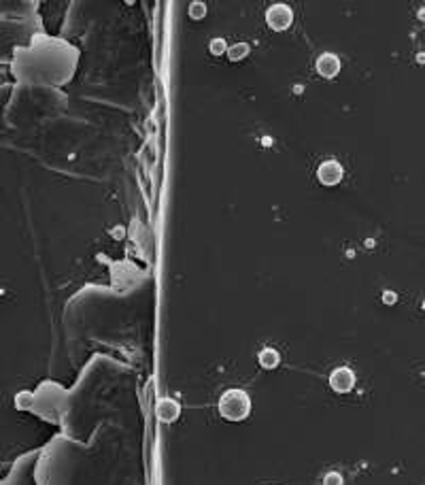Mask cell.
I'll use <instances>...</instances> for the list:
<instances>
[{
    "label": "cell",
    "instance_id": "52a82bcc",
    "mask_svg": "<svg viewBox=\"0 0 425 485\" xmlns=\"http://www.w3.org/2000/svg\"><path fill=\"white\" fill-rule=\"evenodd\" d=\"M257 360H260V366H264V368H268V371H272V368H277V366H279L281 356H279V351H274V349L268 347V349H262V351H260Z\"/></svg>",
    "mask_w": 425,
    "mask_h": 485
},
{
    "label": "cell",
    "instance_id": "8fae6325",
    "mask_svg": "<svg viewBox=\"0 0 425 485\" xmlns=\"http://www.w3.org/2000/svg\"><path fill=\"white\" fill-rule=\"evenodd\" d=\"M323 485H342V477L338 473H328L323 477Z\"/></svg>",
    "mask_w": 425,
    "mask_h": 485
},
{
    "label": "cell",
    "instance_id": "9c48e42d",
    "mask_svg": "<svg viewBox=\"0 0 425 485\" xmlns=\"http://www.w3.org/2000/svg\"><path fill=\"white\" fill-rule=\"evenodd\" d=\"M204 15H207V5H204V3H191V7H189V17H191V19H202Z\"/></svg>",
    "mask_w": 425,
    "mask_h": 485
},
{
    "label": "cell",
    "instance_id": "7a4b0ae2",
    "mask_svg": "<svg viewBox=\"0 0 425 485\" xmlns=\"http://www.w3.org/2000/svg\"><path fill=\"white\" fill-rule=\"evenodd\" d=\"M291 21H293V11L287 5H272L266 11V24L277 32L287 30Z\"/></svg>",
    "mask_w": 425,
    "mask_h": 485
},
{
    "label": "cell",
    "instance_id": "277c9868",
    "mask_svg": "<svg viewBox=\"0 0 425 485\" xmlns=\"http://www.w3.org/2000/svg\"><path fill=\"white\" fill-rule=\"evenodd\" d=\"M342 175H344V170H342V166L336 160L323 162L319 166V170H317V179L323 183V186H336V183H340Z\"/></svg>",
    "mask_w": 425,
    "mask_h": 485
},
{
    "label": "cell",
    "instance_id": "5b68a950",
    "mask_svg": "<svg viewBox=\"0 0 425 485\" xmlns=\"http://www.w3.org/2000/svg\"><path fill=\"white\" fill-rule=\"evenodd\" d=\"M317 71L321 77H326V79H332V77H336L340 73V60L334 56V54H323L319 56L317 60Z\"/></svg>",
    "mask_w": 425,
    "mask_h": 485
},
{
    "label": "cell",
    "instance_id": "8992f818",
    "mask_svg": "<svg viewBox=\"0 0 425 485\" xmlns=\"http://www.w3.org/2000/svg\"><path fill=\"white\" fill-rule=\"evenodd\" d=\"M156 413H158V417L162 419V422H174V419L179 417V413H181V406H179L177 400H160Z\"/></svg>",
    "mask_w": 425,
    "mask_h": 485
},
{
    "label": "cell",
    "instance_id": "3957f363",
    "mask_svg": "<svg viewBox=\"0 0 425 485\" xmlns=\"http://www.w3.org/2000/svg\"><path fill=\"white\" fill-rule=\"evenodd\" d=\"M330 385L334 391H340V394H344V391H351L353 385H355V375L351 368H346V366H340V368H336L332 375H330Z\"/></svg>",
    "mask_w": 425,
    "mask_h": 485
},
{
    "label": "cell",
    "instance_id": "7c38bea8",
    "mask_svg": "<svg viewBox=\"0 0 425 485\" xmlns=\"http://www.w3.org/2000/svg\"><path fill=\"white\" fill-rule=\"evenodd\" d=\"M385 300H387V303H393L395 296H393V294H385Z\"/></svg>",
    "mask_w": 425,
    "mask_h": 485
},
{
    "label": "cell",
    "instance_id": "30bf717a",
    "mask_svg": "<svg viewBox=\"0 0 425 485\" xmlns=\"http://www.w3.org/2000/svg\"><path fill=\"white\" fill-rule=\"evenodd\" d=\"M228 49H230V47H226L223 38H213V41H211V54H213V56L228 54Z\"/></svg>",
    "mask_w": 425,
    "mask_h": 485
},
{
    "label": "cell",
    "instance_id": "ba28073f",
    "mask_svg": "<svg viewBox=\"0 0 425 485\" xmlns=\"http://www.w3.org/2000/svg\"><path fill=\"white\" fill-rule=\"evenodd\" d=\"M249 56V45L247 43H236V45H232L230 49H228V58L232 60V62H240V60H244Z\"/></svg>",
    "mask_w": 425,
    "mask_h": 485
},
{
    "label": "cell",
    "instance_id": "6da1fadb",
    "mask_svg": "<svg viewBox=\"0 0 425 485\" xmlns=\"http://www.w3.org/2000/svg\"><path fill=\"white\" fill-rule=\"evenodd\" d=\"M251 411V398L242 389H228L219 400V413L228 422H242Z\"/></svg>",
    "mask_w": 425,
    "mask_h": 485
}]
</instances>
